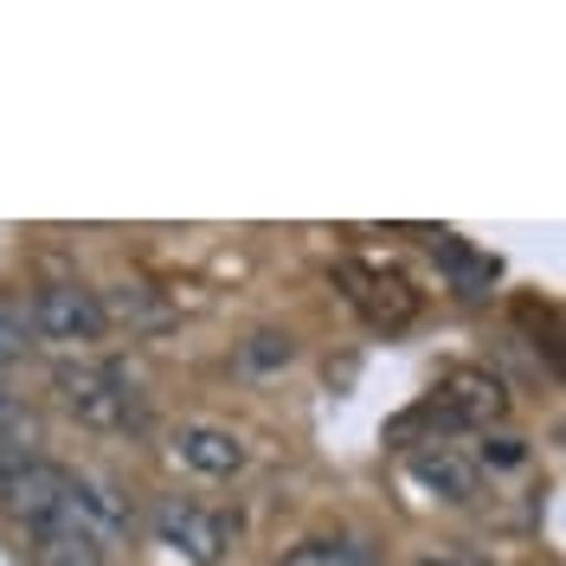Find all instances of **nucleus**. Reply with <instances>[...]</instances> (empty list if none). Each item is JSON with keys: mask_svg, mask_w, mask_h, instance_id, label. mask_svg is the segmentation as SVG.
I'll use <instances>...</instances> for the list:
<instances>
[{"mask_svg": "<svg viewBox=\"0 0 566 566\" xmlns=\"http://www.w3.org/2000/svg\"><path fill=\"white\" fill-rule=\"evenodd\" d=\"M52 387L65 399V412L91 431H136L148 419V399L142 387L116 367V360H77V367H59Z\"/></svg>", "mask_w": 566, "mask_h": 566, "instance_id": "1", "label": "nucleus"}, {"mask_svg": "<svg viewBox=\"0 0 566 566\" xmlns=\"http://www.w3.org/2000/svg\"><path fill=\"white\" fill-rule=\"evenodd\" d=\"M27 322H33V335H45V342L84 348V342H97L109 328V303L97 290H84V283H45L33 296V310H27Z\"/></svg>", "mask_w": 566, "mask_h": 566, "instance_id": "2", "label": "nucleus"}, {"mask_svg": "<svg viewBox=\"0 0 566 566\" xmlns=\"http://www.w3.org/2000/svg\"><path fill=\"white\" fill-rule=\"evenodd\" d=\"M335 283L348 290V303L374 328H406L419 316V290L399 277V271H380V264H360V258H342L335 264Z\"/></svg>", "mask_w": 566, "mask_h": 566, "instance_id": "3", "label": "nucleus"}, {"mask_svg": "<svg viewBox=\"0 0 566 566\" xmlns=\"http://www.w3.org/2000/svg\"><path fill=\"white\" fill-rule=\"evenodd\" d=\"M155 534H161L175 554L212 566L226 547H232L239 522H232V515H219V509H200V502H180V495H168V502L155 509Z\"/></svg>", "mask_w": 566, "mask_h": 566, "instance_id": "4", "label": "nucleus"}, {"mask_svg": "<svg viewBox=\"0 0 566 566\" xmlns=\"http://www.w3.org/2000/svg\"><path fill=\"white\" fill-rule=\"evenodd\" d=\"M502 387H495L490 374H451L444 387H438V399L431 406H419L412 419H438L444 431L451 424H490V419H502Z\"/></svg>", "mask_w": 566, "mask_h": 566, "instance_id": "5", "label": "nucleus"}, {"mask_svg": "<svg viewBox=\"0 0 566 566\" xmlns=\"http://www.w3.org/2000/svg\"><path fill=\"white\" fill-rule=\"evenodd\" d=\"M406 470H412L438 502H470V495H476V463L463 458L458 444H438V438H431V444H412V451H406Z\"/></svg>", "mask_w": 566, "mask_h": 566, "instance_id": "6", "label": "nucleus"}, {"mask_svg": "<svg viewBox=\"0 0 566 566\" xmlns=\"http://www.w3.org/2000/svg\"><path fill=\"white\" fill-rule=\"evenodd\" d=\"M175 451H180V463L200 470V476H239V470H245V438L226 431V424H180Z\"/></svg>", "mask_w": 566, "mask_h": 566, "instance_id": "7", "label": "nucleus"}, {"mask_svg": "<svg viewBox=\"0 0 566 566\" xmlns=\"http://www.w3.org/2000/svg\"><path fill=\"white\" fill-rule=\"evenodd\" d=\"M283 566H380V554L354 534H316V541H296Z\"/></svg>", "mask_w": 566, "mask_h": 566, "instance_id": "8", "label": "nucleus"}, {"mask_svg": "<svg viewBox=\"0 0 566 566\" xmlns=\"http://www.w3.org/2000/svg\"><path fill=\"white\" fill-rule=\"evenodd\" d=\"M33 444H39V424L33 419H20V412H13V419L0 424V490H7L27 463H39Z\"/></svg>", "mask_w": 566, "mask_h": 566, "instance_id": "9", "label": "nucleus"}, {"mask_svg": "<svg viewBox=\"0 0 566 566\" xmlns=\"http://www.w3.org/2000/svg\"><path fill=\"white\" fill-rule=\"evenodd\" d=\"M33 566H104V547L84 541V534H59V541H39Z\"/></svg>", "mask_w": 566, "mask_h": 566, "instance_id": "10", "label": "nucleus"}, {"mask_svg": "<svg viewBox=\"0 0 566 566\" xmlns=\"http://www.w3.org/2000/svg\"><path fill=\"white\" fill-rule=\"evenodd\" d=\"M27 348H33V322H27V310L13 296H0V367L20 360Z\"/></svg>", "mask_w": 566, "mask_h": 566, "instance_id": "11", "label": "nucleus"}, {"mask_svg": "<svg viewBox=\"0 0 566 566\" xmlns=\"http://www.w3.org/2000/svg\"><path fill=\"white\" fill-rule=\"evenodd\" d=\"M116 316H123V322H136V328H161V322H168V303H155V290L129 283V290L116 296Z\"/></svg>", "mask_w": 566, "mask_h": 566, "instance_id": "12", "label": "nucleus"}, {"mask_svg": "<svg viewBox=\"0 0 566 566\" xmlns=\"http://www.w3.org/2000/svg\"><path fill=\"white\" fill-rule=\"evenodd\" d=\"M290 335H277V328H264V335H251V348H245V367H277V360H290Z\"/></svg>", "mask_w": 566, "mask_h": 566, "instance_id": "13", "label": "nucleus"}, {"mask_svg": "<svg viewBox=\"0 0 566 566\" xmlns=\"http://www.w3.org/2000/svg\"><path fill=\"white\" fill-rule=\"evenodd\" d=\"M528 451H522V438H490L483 444V463H522Z\"/></svg>", "mask_w": 566, "mask_h": 566, "instance_id": "14", "label": "nucleus"}, {"mask_svg": "<svg viewBox=\"0 0 566 566\" xmlns=\"http://www.w3.org/2000/svg\"><path fill=\"white\" fill-rule=\"evenodd\" d=\"M7 419H13V406H7V392H0V424H7Z\"/></svg>", "mask_w": 566, "mask_h": 566, "instance_id": "15", "label": "nucleus"}, {"mask_svg": "<svg viewBox=\"0 0 566 566\" xmlns=\"http://www.w3.org/2000/svg\"><path fill=\"white\" fill-rule=\"evenodd\" d=\"M419 566H451V560H419Z\"/></svg>", "mask_w": 566, "mask_h": 566, "instance_id": "16", "label": "nucleus"}]
</instances>
